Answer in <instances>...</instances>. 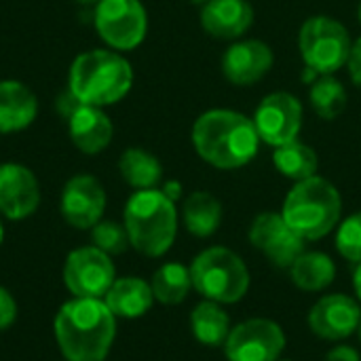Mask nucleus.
Here are the masks:
<instances>
[{
  "mask_svg": "<svg viewBox=\"0 0 361 361\" xmlns=\"http://www.w3.org/2000/svg\"><path fill=\"white\" fill-rule=\"evenodd\" d=\"M53 330L66 361H106L116 338V317L104 298H72L59 307Z\"/></svg>",
  "mask_w": 361,
  "mask_h": 361,
  "instance_id": "f257e3e1",
  "label": "nucleus"
},
{
  "mask_svg": "<svg viewBox=\"0 0 361 361\" xmlns=\"http://www.w3.org/2000/svg\"><path fill=\"white\" fill-rule=\"evenodd\" d=\"M192 146L197 154L216 169H241L252 163L260 148V135L250 116L228 110L212 108L203 112L192 125Z\"/></svg>",
  "mask_w": 361,
  "mask_h": 361,
  "instance_id": "f03ea898",
  "label": "nucleus"
},
{
  "mask_svg": "<svg viewBox=\"0 0 361 361\" xmlns=\"http://www.w3.org/2000/svg\"><path fill=\"white\" fill-rule=\"evenodd\" d=\"M133 68L112 49H91L74 57L68 72V91L87 106L108 108L129 95Z\"/></svg>",
  "mask_w": 361,
  "mask_h": 361,
  "instance_id": "7ed1b4c3",
  "label": "nucleus"
},
{
  "mask_svg": "<svg viewBox=\"0 0 361 361\" xmlns=\"http://www.w3.org/2000/svg\"><path fill=\"white\" fill-rule=\"evenodd\" d=\"M123 224L131 247L146 258L165 256L178 237V209L161 188L135 190L125 205Z\"/></svg>",
  "mask_w": 361,
  "mask_h": 361,
  "instance_id": "20e7f679",
  "label": "nucleus"
},
{
  "mask_svg": "<svg viewBox=\"0 0 361 361\" xmlns=\"http://www.w3.org/2000/svg\"><path fill=\"white\" fill-rule=\"evenodd\" d=\"M281 216L305 241H319L341 224L343 199L330 180L313 176L294 182L281 205Z\"/></svg>",
  "mask_w": 361,
  "mask_h": 361,
  "instance_id": "39448f33",
  "label": "nucleus"
},
{
  "mask_svg": "<svg viewBox=\"0 0 361 361\" xmlns=\"http://www.w3.org/2000/svg\"><path fill=\"white\" fill-rule=\"evenodd\" d=\"M190 279L192 290L203 300H214L224 307L241 302L252 283L243 258L224 245H214L197 254L190 264Z\"/></svg>",
  "mask_w": 361,
  "mask_h": 361,
  "instance_id": "423d86ee",
  "label": "nucleus"
},
{
  "mask_svg": "<svg viewBox=\"0 0 361 361\" xmlns=\"http://www.w3.org/2000/svg\"><path fill=\"white\" fill-rule=\"evenodd\" d=\"M351 34L334 17L315 15L309 17L298 32V49L309 72L319 76L336 74L347 66L351 53Z\"/></svg>",
  "mask_w": 361,
  "mask_h": 361,
  "instance_id": "0eeeda50",
  "label": "nucleus"
},
{
  "mask_svg": "<svg viewBox=\"0 0 361 361\" xmlns=\"http://www.w3.org/2000/svg\"><path fill=\"white\" fill-rule=\"evenodd\" d=\"M93 25L112 51H133L148 34V13L142 0H99Z\"/></svg>",
  "mask_w": 361,
  "mask_h": 361,
  "instance_id": "6e6552de",
  "label": "nucleus"
},
{
  "mask_svg": "<svg viewBox=\"0 0 361 361\" xmlns=\"http://www.w3.org/2000/svg\"><path fill=\"white\" fill-rule=\"evenodd\" d=\"M286 345V332L277 322L252 317L233 326L222 349L228 361H277Z\"/></svg>",
  "mask_w": 361,
  "mask_h": 361,
  "instance_id": "1a4fd4ad",
  "label": "nucleus"
},
{
  "mask_svg": "<svg viewBox=\"0 0 361 361\" xmlns=\"http://www.w3.org/2000/svg\"><path fill=\"white\" fill-rule=\"evenodd\" d=\"M116 279L112 256L95 245L78 247L68 254L63 283L74 298H104Z\"/></svg>",
  "mask_w": 361,
  "mask_h": 361,
  "instance_id": "9d476101",
  "label": "nucleus"
},
{
  "mask_svg": "<svg viewBox=\"0 0 361 361\" xmlns=\"http://www.w3.org/2000/svg\"><path fill=\"white\" fill-rule=\"evenodd\" d=\"M302 104L296 95L288 91L269 93L254 112V125L260 135V142L277 148L298 140L302 129Z\"/></svg>",
  "mask_w": 361,
  "mask_h": 361,
  "instance_id": "9b49d317",
  "label": "nucleus"
},
{
  "mask_svg": "<svg viewBox=\"0 0 361 361\" xmlns=\"http://www.w3.org/2000/svg\"><path fill=\"white\" fill-rule=\"evenodd\" d=\"M250 243L262 252L275 269L283 271H288L307 250V241L288 226L281 212L258 214L250 226Z\"/></svg>",
  "mask_w": 361,
  "mask_h": 361,
  "instance_id": "f8f14e48",
  "label": "nucleus"
},
{
  "mask_svg": "<svg viewBox=\"0 0 361 361\" xmlns=\"http://www.w3.org/2000/svg\"><path fill=\"white\" fill-rule=\"evenodd\" d=\"M106 190L95 176L78 173L70 178L59 197L61 218L78 231H91L106 212Z\"/></svg>",
  "mask_w": 361,
  "mask_h": 361,
  "instance_id": "ddd939ff",
  "label": "nucleus"
},
{
  "mask_svg": "<svg viewBox=\"0 0 361 361\" xmlns=\"http://www.w3.org/2000/svg\"><path fill=\"white\" fill-rule=\"evenodd\" d=\"M361 322V305L355 296L328 294L322 296L307 315L309 330L322 338L341 343L357 332Z\"/></svg>",
  "mask_w": 361,
  "mask_h": 361,
  "instance_id": "4468645a",
  "label": "nucleus"
},
{
  "mask_svg": "<svg viewBox=\"0 0 361 361\" xmlns=\"http://www.w3.org/2000/svg\"><path fill=\"white\" fill-rule=\"evenodd\" d=\"M40 205V184L34 171L21 163H0V216L25 220Z\"/></svg>",
  "mask_w": 361,
  "mask_h": 361,
  "instance_id": "2eb2a0df",
  "label": "nucleus"
},
{
  "mask_svg": "<svg viewBox=\"0 0 361 361\" xmlns=\"http://www.w3.org/2000/svg\"><path fill=\"white\" fill-rule=\"evenodd\" d=\"M275 63L273 49L258 38L233 42L222 55V74L235 87H252L262 80Z\"/></svg>",
  "mask_w": 361,
  "mask_h": 361,
  "instance_id": "dca6fc26",
  "label": "nucleus"
},
{
  "mask_svg": "<svg viewBox=\"0 0 361 361\" xmlns=\"http://www.w3.org/2000/svg\"><path fill=\"white\" fill-rule=\"evenodd\" d=\"M254 23L250 0H207L201 6V27L218 40H239Z\"/></svg>",
  "mask_w": 361,
  "mask_h": 361,
  "instance_id": "f3484780",
  "label": "nucleus"
},
{
  "mask_svg": "<svg viewBox=\"0 0 361 361\" xmlns=\"http://www.w3.org/2000/svg\"><path fill=\"white\" fill-rule=\"evenodd\" d=\"M66 121H68L70 140L82 154L93 157L110 146L114 135V125L104 108L80 104Z\"/></svg>",
  "mask_w": 361,
  "mask_h": 361,
  "instance_id": "a211bd4d",
  "label": "nucleus"
},
{
  "mask_svg": "<svg viewBox=\"0 0 361 361\" xmlns=\"http://www.w3.org/2000/svg\"><path fill=\"white\" fill-rule=\"evenodd\" d=\"M38 116V97L21 80H0V133L27 129Z\"/></svg>",
  "mask_w": 361,
  "mask_h": 361,
  "instance_id": "6ab92c4d",
  "label": "nucleus"
},
{
  "mask_svg": "<svg viewBox=\"0 0 361 361\" xmlns=\"http://www.w3.org/2000/svg\"><path fill=\"white\" fill-rule=\"evenodd\" d=\"M104 302L116 319H140L152 309L157 300L150 281H144L142 277H121L114 279L104 296Z\"/></svg>",
  "mask_w": 361,
  "mask_h": 361,
  "instance_id": "aec40b11",
  "label": "nucleus"
},
{
  "mask_svg": "<svg viewBox=\"0 0 361 361\" xmlns=\"http://www.w3.org/2000/svg\"><path fill=\"white\" fill-rule=\"evenodd\" d=\"M222 203L216 195L207 190H195L184 199L182 205V220L186 231L197 239H207L218 233L222 224Z\"/></svg>",
  "mask_w": 361,
  "mask_h": 361,
  "instance_id": "412c9836",
  "label": "nucleus"
},
{
  "mask_svg": "<svg viewBox=\"0 0 361 361\" xmlns=\"http://www.w3.org/2000/svg\"><path fill=\"white\" fill-rule=\"evenodd\" d=\"M292 283L302 292H324L336 279V264L324 252H302L288 269Z\"/></svg>",
  "mask_w": 361,
  "mask_h": 361,
  "instance_id": "4be33fe9",
  "label": "nucleus"
},
{
  "mask_svg": "<svg viewBox=\"0 0 361 361\" xmlns=\"http://www.w3.org/2000/svg\"><path fill=\"white\" fill-rule=\"evenodd\" d=\"M233 330L231 317L224 311V305L214 300H201L190 313V332L197 343L205 347H224Z\"/></svg>",
  "mask_w": 361,
  "mask_h": 361,
  "instance_id": "5701e85b",
  "label": "nucleus"
},
{
  "mask_svg": "<svg viewBox=\"0 0 361 361\" xmlns=\"http://www.w3.org/2000/svg\"><path fill=\"white\" fill-rule=\"evenodd\" d=\"M118 171L133 190H150L163 184V165L146 148H127L118 159Z\"/></svg>",
  "mask_w": 361,
  "mask_h": 361,
  "instance_id": "b1692460",
  "label": "nucleus"
},
{
  "mask_svg": "<svg viewBox=\"0 0 361 361\" xmlns=\"http://www.w3.org/2000/svg\"><path fill=\"white\" fill-rule=\"evenodd\" d=\"M150 288L154 294V300L165 307H176L186 300V296L192 290L190 279V267H184L180 262H165L161 264L150 279Z\"/></svg>",
  "mask_w": 361,
  "mask_h": 361,
  "instance_id": "393cba45",
  "label": "nucleus"
},
{
  "mask_svg": "<svg viewBox=\"0 0 361 361\" xmlns=\"http://www.w3.org/2000/svg\"><path fill=\"white\" fill-rule=\"evenodd\" d=\"M273 165L288 180L300 182V180L317 176L319 157H317V152L311 146L294 140V142L277 146L273 150Z\"/></svg>",
  "mask_w": 361,
  "mask_h": 361,
  "instance_id": "a878e982",
  "label": "nucleus"
},
{
  "mask_svg": "<svg viewBox=\"0 0 361 361\" xmlns=\"http://www.w3.org/2000/svg\"><path fill=\"white\" fill-rule=\"evenodd\" d=\"M309 102L319 118L334 121L347 108V89L338 78H334V74L319 76L309 89Z\"/></svg>",
  "mask_w": 361,
  "mask_h": 361,
  "instance_id": "bb28decb",
  "label": "nucleus"
},
{
  "mask_svg": "<svg viewBox=\"0 0 361 361\" xmlns=\"http://www.w3.org/2000/svg\"><path fill=\"white\" fill-rule=\"evenodd\" d=\"M91 243L108 256H121L127 252V247H131L125 224L112 220H99L91 228Z\"/></svg>",
  "mask_w": 361,
  "mask_h": 361,
  "instance_id": "cd10ccee",
  "label": "nucleus"
},
{
  "mask_svg": "<svg viewBox=\"0 0 361 361\" xmlns=\"http://www.w3.org/2000/svg\"><path fill=\"white\" fill-rule=\"evenodd\" d=\"M336 250L345 260L361 262V212L347 216L336 226Z\"/></svg>",
  "mask_w": 361,
  "mask_h": 361,
  "instance_id": "c85d7f7f",
  "label": "nucleus"
},
{
  "mask_svg": "<svg viewBox=\"0 0 361 361\" xmlns=\"http://www.w3.org/2000/svg\"><path fill=\"white\" fill-rule=\"evenodd\" d=\"M17 319V302L13 294L0 286V332L8 330Z\"/></svg>",
  "mask_w": 361,
  "mask_h": 361,
  "instance_id": "c756f323",
  "label": "nucleus"
},
{
  "mask_svg": "<svg viewBox=\"0 0 361 361\" xmlns=\"http://www.w3.org/2000/svg\"><path fill=\"white\" fill-rule=\"evenodd\" d=\"M347 68H349V76H351L353 85L361 89V36L357 40H353V44H351V53H349V59H347Z\"/></svg>",
  "mask_w": 361,
  "mask_h": 361,
  "instance_id": "7c9ffc66",
  "label": "nucleus"
},
{
  "mask_svg": "<svg viewBox=\"0 0 361 361\" xmlns=\"http://www.w3.org/2000/svg\"><path fill=\"white\" fill-rule=\"evenodd\" d=\"M324 361H361V355L351 345H336L326 353Z\"/></svg>",
  "mask_w": 361,
  "mask_h": 361,
  "instance_id": "2f4dec72",
  "label": "nucleus"
},
{
  "mask_svg": "<svg viewBox=\"0 0 361 361\" xmlns=\"http://www.w3.org/2000/svg\"><path fill=\"white\" fill-rule=\"evenodd\" d=\"M80 106V102L70 93V91H66V93H61L59 95V99H57V110H59V114L63 116V118H68L76 108Z\"/></svg>",
  "mask_w": 361,
  "mask_h": 361,
  "instance_id": "473e14b6",
  "label": "nucleus"
},
{
  "mask_svg": "<svg viewBox=\"0 0 361 361\" xmlns=\"http://www.w3.org/2000/svg\"><path fill=\"white\" fill-rule=\"evenodd\" d=\"M161 190H163V195H165L167 199H171L173 203H178V201L182 199V184H180V182H176V180H167V182H163Z\"/></svg>",
  "mask_w": 361,
  "mask_h": 361,
  "instance_id": "72a5a7b5",
  "label": "nucleus"
},
{
  "mask_svg": "<svg viewBox=\"0 0 361 361\" xmlns=\"http://www.w3.org/2000/svg\"><path fill=\"white\" fill-rule=\"evenodd\" d=\"M353 290H355V298L361 305V262L355 264V271H353Z\"/></svg>",
  "mask_w": 361,
  "mask_h": 361,
  "instance_id": "f704fd0d",
  "label": "nucleus"
},
{
  "mask_svg": "<svg viewBox=\"0 0 361 361\" xmlns=\"http://www.w3.org/2000/svg\"><path fill=\"white\" fill-rule=\"evenodd\" d=\"M76 2H80V4H91V6H95L99 0H76Z\"/></svg>",
  "mask_w": 361,
  "mask_h": 361,
  "instance_id": "c9c22d12",
  "label": "nucleus"
},
{
  "mask_svg": "<svg viewBox=\"0 0 361 361\" xmlns=\"http://www.w3.org/2000/svg\"><path fill=\"white\" fill-rule=\"evenodd\" d=\"M2 241H4V226H2V222H0V245H2Z\"/></svg>",
  "mask_w": 361,
  "mask_h": 361,
  "instance_id": "e433bc0d",
  "label": "nucleus"
},
{
  "mask_svg": "<svg viewBox=\"0 0 361 361\" xmlns=\"http://www.w3.org/2000/svg\"><path fill=\"white\" fill-rule=\"evenodd\" d=\"M190 2H192V4H201V6H203V4H205L207 0H190Z\"/></svg>",
  "mask_w": 361,
  "mask_h": 361,
  "instance_id": "4c0bfd02",
  "label": "nucleus"
},
{
  "mask_svg": "<svg viewBox=\"0 0 361 361\" xmlns=\"http://www.w3.org/2000/svg\"><path fill=\"white\" fill-rule=\"evenodd\" d=\"M357 336H360V343H361V322H360V328H357V332H355Z\"/></svg>",
  "mask_w": 361,
  "mask_h": 361,
  "instance_id": "58836bf2",
  "label": "nucleus"
},
{
  "mask_svg": "<svg viewBox=\"0 0 361 361\" xmlns=\"http://www.w3.org/2000/svg\"><path fill=\"white\" fill-rule=\"evenodd\" d=\"M357 17H360V23H361V2H360V8H357Z\"/></svg>",
  "mask_w": 361,
  "mask_h": 361,
  "instance_id": "ea45409f",
  "label": "nucleus"
},
{
  "mask_svg": "<svg viewBox=\"0 0 361 361\" xmlns=\"http://www.w3.org/2000/svg\"><path fill=\"white\" fill-rule=\"evenodd\" d=\"M277 361H292V360H277Z\"/></svg>",
  "mask_w": 361,
  "mask_h": 361,
  "instance_id": "a19ab883",
  "label": "nucleus"
}]
</instances>
